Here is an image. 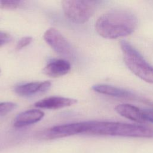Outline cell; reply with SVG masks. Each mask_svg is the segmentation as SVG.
Wrapping results in <instances>:
<instances>
[{
	"label": "cell",
	"instance_id": "cell-1",
	"mask_svg": "<svg viewBox=\"0 0 153 153\" xmlns=\"http://www.w3.org/2000/svg\"><path fill=\"white\" fill-rule=\"evenodd\" d=\"M137 23V18L132 12L124 9H114L99 17L95 23V29L103 38L116 39L131 34Z\"/></svg>",
	"mask_w": 153,
	"mask_h": 153
},
{
	"label": "cell",
	"instance_id": "cell-2",
	"mask_svg": "<svg viewBox=\"0 0 153 153\" xmlns=\"http://www.w3.org/2000/svg\"><path fill=\"white\" fill-rule=\"evenodd\" d=\"M82 134L93 136L153 137V128L121 122L88 121L81 122Z\"/></svg>",
	"mask_w": 153,
	"mask_h": 153
},
{
	"label": "cell",
	"instance_id": "cell-3",
	"mask_svg": "<svg viewBox=\"0 0 153 153\" xmlns=\"http://www.w3.org/2000/svg\"><path fill=\"white\" fill-rule=\"evenodd\" d=\"M120 47L127 68L141 79L153 84V66L128 42L121 40Z\"/></svg>",
	"mask_w": 153,
	"mask_h": 153
},
{
	"label": "cell",
	"instance_id": "cell-4",
	"mask_svg": "<svg viewBox=\"0 0 153 153\" xmlns=\"http://www.w3.org/2000/svg\"><path fill=\"white\" fill-rule=\"evenodd\" d=\"M62 7L68 19L76 23H84L94 14L96 1L65 0L62 1Z\"/></svg>",
	"mask_w": 153,
	"mask_h": 153
},
{
	"label": "cell",
	"instance_id": "cell-5",
	"mask_svg": "<svg viewBox=\"0 0 153 153\" xmlns=\"http://www.w3.org/2000/svg\"><path fill=\"white\" fill-rule=\"evenodd\" d=\"M45 41L57 53L66 56L73 54V47L65 37L56 28L48 29L43 35Z\"/></svg>",
	"mask_w": 153,
	"mask_h": 153
},
{
	"label": "cell",
	"instance_id": "cell-6",
	"mask_svg": "<svg viewBox=\"0 0 153 153\" xmlns=\"http://www.w3.org/2000/svg\"><path fill=\"white\" fill-rule=\"evenodd\" d=\"M76 103L77 100L74 99L61 96H50L36 102L34 105L39 108L57 109L72 106Z\"/></svg>",
	"mask_w": 153,
	"mask_h": 153
},
{
	"label": "cell",
	"instance_id": "cell-7",
	"mask_svg": "<svg viewBox=\"0 0 153 153\" xmlns=\"http://www.w3.org/2000/svg\"><path fill=\"white\" fill-rule=\"evenodd\" d=\"M49 81L43 82H31L17 85L15 87V92L23 97H29L37 93L45 92L51 87Z\"/></svg>",
	"mask_w": 153,
	"mask_h": 153
},
{
	"label": "cell",
	"instance_id": "cell-8",
	"mask_svg": "<svg viewBox=\"0 0 153 153\" xmlns=\"http://www.w3.org/2000/svg\"><path fill=\"white\" fill-rule=\"evenodd\" d=\"M92 90L95 92L100 94H103L116 97L134 100L138 99L137 96L134 95L131 92H130L121 88L108 84H95L92 86Z\"/></svg>",
	"mask_w": 153,
	"mask_h": 153
},
{
	"label": "cell",
	"instance_id": "cell-9",
	"mask_svg": "<svg viewBox=\"0 0 153 153\" xmlns=\"http://www.w3.org/2000/svg\"><path fill=\"white\" fill-rule=\"evenodd\" d=\"M44 116V112L39 109H29L23 111L15 118L14 126L17 128L23 127L35 124Z\"/></svg>",
	"mask_w": 153,
	"mask_h": 153
},
{
	"label": "cell",
	"instance_id": "cell-10",
	"mask_svg": "<svg viewBox=\"0 0 153 153\" xmlns=\"http://www.w3.org/2000/svg\"><path fill=\"white\" fill-rule=\"evenodd\" d=\"M71 70L70 63L63 59L50 61L42 70L43 73L50 77H59L67 74Z\"/></svg>",
	"mask_w": 153,
	"mask_h": 153
},
{
	"label": "cell",
	"instance_id": "cell-11",
	"mask_svg": "<svg viewBox=\"0 0 153 153\" xmlns=\"http://www.w3.org/2000/svg\"><path fill=\"white\" fill-rule=\"evenodd\" d=\"M115 109L118 114L126 118L139 123H145L142 118V109L137 106L128 103H123L118 105Z\"/></svg>",
	"mask_w": 153,
	"mask_h": 153
},
{
	"label": "cell",
	"instance_id": "cell-12",
	"mask_svg": "<svg viewBox=\"0 0 153 153\" xmlns=\"http://www.w3.org/2000/svg\"><path fill=\"white\" fill-rule=\"evenodd\" d=\"M25 1L20 0H0V8L5 10H14L22 7Z\"/></svg>",
	"mask_w": 153,
	"mask_h": 153
},
{
	"label": "cell",
	"instance_id": "cell-13",
	"mask_svg": "<svg viewBox=\"0 0 153 153\" xmlns=\"http://www.w3.org/2000/svg\"><path fill=\"white\" fill-rule=\"evenodd\" d=\"M17 105L11 102H4L0 103V116L5 115L14 109Z\"/></svg>",
	"mask_w": 153,
	"mask_h": 153
},
{
	"label": "cell",
	"instance_id": "cell-14",
	"mask_svg": "<svg viewBox=\"0 0 153 153\" xmlns=\"http://www.w3.org/2000/svg\"><path fill=\"white\" fill-rule=\"evenodd\" d=\"M142 118L144 122L148 121L153 123V109L144 108L142 109Z\"/></svg>",
	"mask_w": 153,
	"mask_h": 153
},
{
	"label": "cell",
	"instance_id": "cell-15",
	"mask_svg": "<svg viewBox=\"0 0 153 153\" xmlns=\"http://www.w3.org/2000/svg\"><path fill=\"white\" fill-rule=\"evenodd\" d=\"M32 41V38L31 36H25L22 38L17 43L16 50H19L29 45Z\"/></svg>",
	"mask_w": 153,
	"mask_h": 153
},
{
	"label": "cell",
	"instance_id": "cell-16",
	"mask_svg": "<svg viewBox=\"0 0 153 153\" xmlns=\"http://www.w3.org/2000/svg\"><path fill=\"white\" fill-rule=\"evenodd\" d=\"M11 36L9 33L0 31V47L7 43H8L11 41Z\"/></svg>",
	"mask_w": 153,
	"mask_h": 153
}]
</instances>
